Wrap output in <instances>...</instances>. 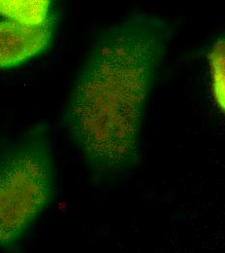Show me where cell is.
I'll list each match as a JSON object with an SVG mask.
<instances>
[{
    "mask_svg": "<svg viewBox=\"0 0 225 253\" xmlns=\"http://www.w3.org/2000/svg\"><path fill=\"white\" fill-rule=\"evenodd\" d=\"M169 36L164 20L132 13L92 48L64 122L94 181L119 180L139 163L144 112Z\"/></svg>",
    "mask_w": 225,
    "mask_h": 253,
    "instance_id": "1",
    "label": "cell"
},
{
    "mask_svg": "<svg viewBox=\"0 0 225 253\" xmlns=\"http://www.w3.org/2000/svg\"><path fill=\"white\" fill-rule=\"evenodd\" d=\"M55 161L47 125L41 123L0 155V245L13 250L51 204Z\"/></svg>",
    "mask_w": 225,
    "mask_h": 253,
    "instance_id": "2",
    "label": "cell"
},
{
    "mask_svg": "<svg viewBox=\"0 0 225 253\" xmlns=\"http://www.w3.org/2000/svg\"><path fill=\"white\" fill-rule=\"evenodd\" d=\"M57 26L58 19L43 25H31L1 18V68L19 66L46 52L53 42Z\"/></svg>",
    "mask_w": 225,
    "mask_h": 253,
    "instance_id": "3",
    "label": "cell"
},
{
    "mask_svg": "<svg viewBox=\"0 0 225 253\" xmlns=\"http://www.w3.org/2000/svg\"><path fill=\"white\" fill-rule=\"evenodd\" d=\"M1 18L21 24L43 25L58 19L55 5L50 0H2Z\"/></svg>",
    "mask_w": 225,
    "mask_h": 253,
    "instance_id": "4",
    "label": "cell"
},
{
    "mask_svg": "<svg viewBox=\"0 0 225 253\" xmlns=\"http://www.w3.org/2000/svg\"><path fill=\"white\" fill-rule=\"evenodd\" d=\"M215 99L225 113V37L219 39L209 53Z\"/></svg>",
    "mask_w": 225,
    "mask_h": 253,
    "instance_id": "5",
    "label": "cell"
}]
</instances>
